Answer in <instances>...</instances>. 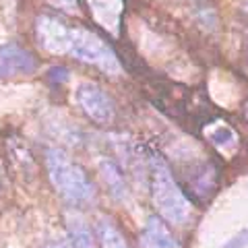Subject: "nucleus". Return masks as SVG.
<instances>
[{"instance_id": "obj_15", "label": "nucleus", "mask_w": 248, "mask_h": 248, "mask_svg": "<svg viewBox=\"0 0 248 248\" xmlns=\"http://www.w3.org/2000/svg\"><path fill=\"white\" fill-rule=\"evenodd\" d=\"M46 248H73V244L71 242H52V244H48Z\"/></svg>"}, {"instance_id": "obj_10", "label": "nucleus", "mask_w": 248, "mask_h": 248, "mask_svg": "<svg viewBox=\"0 0 248 248\" xmlns=\"http://www.w3.org/2000/svg\"><path fill=\"white\" fill-rule=\"evenodd\" d=\"M68 230H71V244L73 248H99L95 238L91 236V230L85 226V221L75 217L68 221Z\"/></svg>"}, {"instance_id": "obj_5", "label": "nucleus", "mask_w": 248, "mask_h": 248, "mask_svg": "<svg viewBox=\"0 0 248 248\" xmlns=\"http://www.w3.org/2000/svg\"><path fill=\"white\" fill-rule=\"evenodd\" d=\"M37 71V58L17 44L0 46V79L19 75H33Z\"/></svg>"}, {"instance_id": "obj_2", "label": "nucleus", "mask_w": 248, "mask_h": 248, "mask_svg": "<svg viewBox=\"0 0 248 248\" xmlns=\"http://www.w3.org/2000/svg\"><path fill=\"white\" fill-rule=\"evenodd\" d=\"M149 170H151V195L153 205L161 219L172 226H184L190 219L192 203L182 188L178 186L172 170L159 153H149Z\"/></svg>"}, {"instance_id": "obj_3", "label": "nucleus", "mask_w": 248, "mask_h": 248, "mask_svg": "<svg viewBox=\"0 0 248 248\" xmlns=\"http://www.w3.org/2000/svg\"><path fill=\"white\" fill-rule=\"evenodd\" d=\"M46 168L54 188L71 205H85L95 199V186L87 178L85 170L79 164H73L62 149L54 147L46 151Z\"/></svg>"}, {"instance_id": "obj_13", "label": "nucleus", "mask_w": 248, "mask_h": 248, "mask_svg": "<svg viewBox=\"0 0 248 248\" xmlns=\"http://www.w3.org/2000/svg\"><path fill=\"white\" fill-rule=\"evenodd\" d=\"M248 246V230H242L240 234H236L228 244H223L221 248H246Z\"/></svg>"}, {"instance_id": "obj_9", "label": "nucleus", "mask_w": 248, "mask_h": 248, "mask_svg": "<svg viewBox=\"0 0 248 248\" xmlns=\"http://www.w3.org/2000/svg\"><path fill=\"white\" fill-rule=\"evenodd\" d=\"M99 174H102L104 182L108 184L110 192L116 199L126 197V182H124V174L120 172V168L114 164L112 159H102L99 161Z\"/></svg>"}, {"instance_id": "obj_16", "label": "nucleus", "mask_w": 248, "mask_h": 248, "mask_svg": "<svg viewBox=\"0 0 248 248\" xmlns=\"http://www.w3.org/2000/svg\"><path fill=\"white\" fill-rule=\"evenodd\" d=\"M0 182H2V164H0Z\"/></svg>"}, {"instance_id": "obj_8", "label": "nucleus", "mask_w": 248, "mask_h": 248, "mask_svg": "<svg viewBox=\"0 0 248 248\" xmlns=\"http://www.w3.org/2000/svg\"><path fill=\"white\" fill-rule=\"evenodd\" d=\"M95 240L99 248H128L124 234L108 217H99L95 221Z\"/></svg>"}, {"instance_id": "obj_4", "label": "nucleus", "mask_w": 248, "mask_h": 248, "mask_svg": "<svg viewBox=\"0 0 248 248\" xmlns=\"http://www.w3.org/2000/svg\"><path fill=\"white\" fill-rule=\"evenodd\" d=\"M77 102H79L81 110L87 114V118H91L95 124L108 126L116 118V106L112 97L95 83H83L77 89Z\"/></svg>"}, {"instance_id": "obj_17", "label": "nucleus", "mask_w": 248, "mask_h": 248, "mask_svg": "<svg viewBox=\"0 0 248 248\" xmlns=\"http://www.w3.org/2000/svg\"><path fill=\"white\" fill-rule=\"evenodd\" d=\"M246 116H248V106H246Z\"/></svg>"}, {"instance_id": "obj_7", "label": "nucleus", "mask_w": 248, "mask_h": 248, "mask_svg": "<svg viewBox=\"0 0 248 248\" xmlns=\"http://www.w3.org/2000/svg\"><path fill=\"white\" fill-rule=\"evenodd\" d=\"M139 248H178L174 234L159 215H151L139 236Z\"/></svg>"}, {"instance_id": "obj_11", "label": "nucleus", "mask_w": 248, "mask_h": 248, "mask_svg": "<svg viewBox=\"0 0 248 248\" xmlns=\"http://www.w3.org/2000/svg\"><path fill=\"white\" fill-rule=\"evenodd\" d=\"M209 141H211L213 145L217 147H221V149H226V147H234L236 141H238V135L232 130L230 126H219V128H215L211 135H209Z\"/></svg>"}, {"instance_id": "obj_14", "label": "nucleus", "mask_w": 248, "mask_h": 248, "mask_svg": "<svg viewBox=\"0 0 248 248\" xmlns=\"http://www.w3.org/2000/svg\"><path fill=\"white\" fill-rule=\"evenodd\" d=\"M50 79L58 81V83L66 81V79H68V71H66L64 66H56V68H52V71H50Z\"/></svg>"}, {"instance_id": "obj_6", "label": "nucleus", "mask_w": 248, "mask_h": 248, "mask_svg": "<svg viewBox=\"0 0 248 248\" xmlns=\"http://www.w3.org/2000/svg\"><path fill=\"white\" fill-rule=\"evenodd\" d=\"M93 21L108 33H120V21L124 13V0H87Z\"/></svg>"}, {"instance_id": "obj_12", "label": "nucleus", "mask_w": 248, "mask_h": 248, "mask_svg": "<svg viewBox=\"0 0 248 248\" xmlns=\"http://www.w3.org/2000/svg\"><path fill=\"white\" fill-rule=\"evenodd\" d=\"M46 2L62 13H71V15L79 13V0H46Z\"/></svg>"}, {"instance_id": "obj_1", "label": "nucleus", "mask_w": 248, "mask_h": 248, "mask_svg": "<svg viewBox=\"0 0 248 248\" xmlns=\"http://www.w3.org/2000/svg\"><path fill=\"white\" fill-rule=\"evenodd\" d=\"M35 37L37 44L46 52L56 56H73L81 62L97 66L110 77H118L122 73V64L118 54L95 31L68 25L52 15H40L35 19Z\"/></svg>"}]
</instances>
